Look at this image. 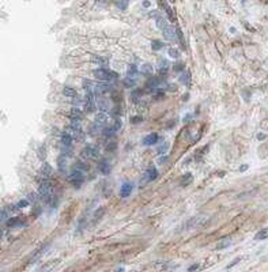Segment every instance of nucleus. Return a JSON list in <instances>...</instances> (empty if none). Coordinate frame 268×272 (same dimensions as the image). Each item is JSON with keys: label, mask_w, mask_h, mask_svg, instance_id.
Segmentation results:
<instances>
[{"label": "nucleus", "mask_w": 268, "mask_h": 272, "mask_svg": "<svg viewBox=\"0 0 268 272\" xmlns=\"http://www.w3.org/2000/svg\"><path fill=\"white\" fill-rule=\"evenodd\" d=\"M192 178H193V177H192V173H185L182 177H181V185H182V187H187L190 181H192Z\"/></svg>", "instance_id": "21"}, {"label": "nucleus", "mask_w": 268, "mask_h": 272, "mask_svg": "<svg viewBox=\"0 0 268 272\" xmlns=\"http://www.w3.org/2000/svg\"><path fill=\"white\" fill-rule=\"evenodd\" d=\"M166 150H167V143L165 141V143H162V144L158 147V154L159 155H162V154H165L166 152Z\"/></svg>", "instance_id": "36"}, {"label": "nucleus", "mask_w": 268, "mask_h": 272, "mask_svg": "<svg viewBox=\"0 0 268 272\" xmlns=\"http://www.w3.org/2000/svg\"><path fill=\"white\" fill-rule=\"evenodd\" d=\"M91 60L95 61L97 64H101V65L108 63V60H106V59H103V57H99V56H95V55H93V56H91Z\"/></svg>", "instance_id": "30"}, {"label": "nucleus", "mask_w": 268, "mask_h": 272, "mask_svg": "<svg viewBox=\"0 0 268 272\" xmlns=\"http://www.w3.org/2000/svg\"><path fill=\"white\" fill-rule=\"evenodd\" d=\"M83 154H85L86 156H88V158L95 159V158H98V155H99V150H98V147H97V146L88 144V146H86V149H85V151H83Z\"/></svg>", "instance_id": "4"}, {"label": "nucleus", "mask_w": 268, "mask_h": 272, "mask_svg": "<svg viewBox=\"0 0 268 272\" xmlns=\"http://www.w3.org/2000/svg\"><path fill=\"white\" fill-rule=\"evenodd\" d=\"M132 189H134V184L132 182H124L123 185H121V189H120V196L123 199L128 197L131 193H132Z\"/></svg>", "instance_id": "6"}, {"label": "nucleus", "mask_w": 268, "mask_h": 272, "mask_svg": "<svg viewBox=\"0 0 268 272\" xmlns=\"http://www.w3.org/2000/svg\"><path fill=\"white\" fill-rule=\"evenodd\" d=\"M99 124L98 123H94V124H90V127H88V135L90 136H97L99 133Z\"/></svg>", "instance_id": "15"}, {"label": "nucleus", "mask_w": 268, "mask_h": 272, "mask_svg": "<svg viewBox=\"0 0 268 272\" xmlns=\"http://www.w3.org/2000/svg\"><path fill=\"white\" fill-rule=\"evenodd\" d=\"M230 244H231V240H230V238H223V240L221 241L218 245H216V249H218V250H221V249H223V248H227Z\"/></svg>", "instance_id": "23"}, {"label": "nucleus", "mask_w": 268, "mask_h": 272, "mask_svg": "<svg viewBox=\"0 0 268 272\" xmlns=\"http://www.w3.org/2000/svg\"><path fill=\"white\" fill-rule=\"evenodd\" d=\"M75 169L78 170H82V172H87L88 169H90V166H88L86 162H82V161H78V162L75 163Z\"/></svg>", "instance_id": "22"}, {"label": "nucleus", "mask_w": 268, "mask_h": 272, "mask_svg": "<svg viewBox=\"0 0 268 272\" xmlns=\"http://www.w3.org/2000/svg\"><path fill=\"white\" fill-rule=\"evenodd\" d=\"M106 212V208L105 207H99L98 210H95L94 214H93V223H97L99 219H101V216L103 215Z\"/></svg>", "instance_id": "12"}, {"label": "nucleus", "mask_w": 268, "mask_h": 272, "mask_svg": "<svg viewBox=\"0 0 268 272\" xmlns=\"http://www.w3.org/2000/svg\"><path fill=\"white\" fill-rule=\"evenodd\" d=\"M201 220V216H193V218H190V219L187 220V223H185V229L187 230H190V229H195V227L199 225V222Z\"/></svg>", "instance_id": "9"}, {"label": "nucleus", "mask_w": 268, "mask_h": 272, "mask_svg": "<svg viewBox=\"0 0 268 272\" xmlns=\"http://www.w3.org/2000/svg\"><path fill=\"white\" fill-rule=\"evenodd\" d=\"M70 180L75 184V187L79 188V185H80L82 182H83V180H85V177H83V172H82V170H78V169H74L72 172H71V174H70Z\"/></svg>", "instance_id": "3"}, {"label": "nucleus", "mask_w": 268, "mask_h": 272, "mask_svg": "<svg viewBox=\"0 0 268 272\" xmlns=\"http://www.w3.org/2000/svg\"><path fill=\"white\" fill-rule=\"evenodd\" d=\"M63 94H64L65 97H70V98H75V97H78L76 91H75V90H74L72 87H64Z\"/></svg>", "instance_id": "20"}, {"label": "nucleus", "mask_w": 268, "mask_h": 272, "mask_svg": "<svg viewBox=\"0 0 268 272\" xmlns=\"http://www.w3.org/2000/svg\"><path fill=\"white\" fill-rule=\"evenodd\" d=\"M70 114H71V117H75V118H80V116H82V110L79 109L78 106H74V108L71 109Z\"/></svg>", "instance_id": "27"}, {"label": "nucleus", "mask_w": 268, "mask_h": 272, "mask_svg": "<svg viewBox=\"0 0 268 272\" xmlns=\"http://www.w3.org/2000/svg\"><path fill=\"white\" fill-rule=\"evenodd\" d=\"M38 197H40V196H37V194H35L34 192H30V193L27 194V200H29V202H32V203H34Z\"/></svg>", "instance_id": "41"}, {"label": "nucleus", "mask_w": 268, "mask_h": 272, "mask_svg": "<svg viewBox=\"0 0 268 272\" xmlns=\"http://www.w3.org/2000/svg\"><path fill=\"white\" fill-rule=\"evenodd\" d=\"M94 76L102 82H109L112 79H117L119 74L117 72H112V71L106 70V68H98V70L94 71Z\"/></svg>", "instance_id": "1"}, {"label": "nucleus", "mask_w": 268, "mask_h": 272, "mask_svg": "<svg viewBox=\"0 0 268 272\" xmlns=\"http://www.w3.org/2000/svg\"><path fill=\"white\" fill-rule=\"evenodd\" d=\"M98 169H99V172H101L102 174H109L112 167H110V163L108 162L106 159H102V161L98 163Z\"/></svg>", "instance_id": "10"}, {"label": "nucleus", "mask_w": 268, "mask_h": 272, "mask_svg": "<svg viewBox=\"0 0 268 272\" xmlns=\"http://www.w3.org/2000/svg\"><path fill=\"white\" fill-rule=\"evenodd\" d=\"M59 169H60V172H65V159H64V156L59 159Z\"/></svg>", "instance_id": "38"}, {"label": "nucleus", "mask_w": 268, "mask_h": 272, "mask_svg": "<svg viewBox=\"0 0 268 272\" xmlns=\"http://www.w3.org/2000/svg\"><path fill=\"white\" fill-rule=\"evenodd\" d=\"M135 85V78L132 76H127L125 80H124V86H127V87H132Z\"/></svg>", "instance_id": "32"}, {"label": "nucleus", "mask_w": 268, "mask_h": 272, "mask_svg": "<svg viewBox=\"0 0 268 272\" xmlns=\"http://www.w3.org/2000/svg\"><path fill=\"white\" fill-rule=\"evenodd\" d=\"M169 55L172 59H178V56H180V52L176 49V48H170L169 49Z\"/></svg>", "instance_id": "33"}, {"label": "nucleus", "mask_w": 268, "mask_h": 272, "mask_svg": "<svg viewBox=\"0 0 268 272\" xmlns=\"http://www.w3.org/2000/svg\"><path fill=\"white\" fill-rule=\"evenodd\" d=\"M113 127L116 128V131H119V129H120V127H121V121H120V118H119V117L116 118V123H114V125H113Z\"/></svg>", "instance_id": "45"}, {"label": "nucleus", "mask_w": 268, "mask_h": 272, "mask_svg": "<svg viewBox=\"0 0 268 272\" xmlns=\"http://www.w3.org/2000/svg\"><path fill=\"white\" fill-rule=\"evenodd\" d=\"M159 83H161V78H151L150 80H147V83H146V87H148V88H157V87H159Z\"/></svg>", "instance_id": "17"}, {"label": "nucleus", "mask_w": 268, "mask_h": 272, "mask_svg": "<svg viewBox=\"0 0 268 272\" xmlns=\"http://www.w3.org/2000/svg\"><path fill=\"white\" fill-rule=\"evenodd\" d=\"M198 268H199V265L198 264H193V265H190L189 268H188V271H196Z\"/></svg>", "instance_id": "48"}, {"label": "nucleus", "mask_w": 268, "mask_h": 272, "mask_svg": "<svg viewBox=\"0 0 268 272\" xmlns=\"http://www.w3.org/2000/svg\"><path fill=\"white\" fill-rule=\"evenodd\" d=\"M167 25H169V23L166 22V19L163 17H158V18H157V26H158L161 30H162V29H165Z\"/></svg>", "instance_id": "28"}, {"label": "nucleus", "mask_w": 268, "mask_h": 272, "mask_svg": "<svg viewBox=\"0 0 268 272\" xmlns=\"http://www.w3.org/2000/svg\"><path fill=\"white\" fill-rule=\"evenodd\" d=\"M165 46V44L162 42V41H159V39H154L151 42V48H152V50H161Z\"/></svg>", "instance_id": "24"}, {"label": "nucleus", "mask_w": 268, "mask_h": 272, "mask_svg": "<svg viewBox=\"0 0 268 272\" xmlns=\"http://www.w3.org/2000/svg\"><path fill=\"white\" fill-rule=\"evenodd\" d=\"M116 147H117L116 141H110V143H108V146H106V150H108V151H113V150H116Z\"/></svg>", "instance_id": "42"}, {"label": "nucleus", "mask_w": 268, "mask_h": 272, "mask_svg": "<svg viewBox=\"0 0 268 272\" xmlns=\"http://www.w3.org/2000/svg\"><path fill=\"white\" fill-rule=\"evenodd\" d=\"M61 144L64 147H70L72 144V135H70L68 132H63L61 133Z\"/></svg>", "instance_id": "11"}, {"label": "nucleus", "mask_w": 268, "mask_h": 272, "mask_svg": "<svg viewBox=\"0 0 268 272\" xmlns=\"http://www.w3.org/2000/svg\"><path fill=\"white\" fill-rule=\"evenodd\" d=\"M95 108H97V105H95V94H93V93H87L85 97V109L87 113H93L95 110Z\"/></svg>", "instance_id": "2"}, {"label": "nucleus", "mask_w": 268, "mask_h": 272, "mask_svg": "<svg viewBox=\"0 0 268 272\" xmlns=\"http://www.w3.org/2000/svg\"><path fill=\"white\" fill-rule=\"evenodd\" d=\"M140 71H142V74H144V75H151L152 74V65L151 64H143Z\"/></svg>", "instance_id": "26"}, {"label": "nucleus", "mask_w": 268, "mask_h": 272, "mask_svg": "<svg viewBox=\"0 0 268 272\" xmlns=\"http://www.w3.org/2000/svg\"><path fill=\"white\" fill-rule=\"evenodd\" d=\"M38 156H40V159H45V156H46V154H45V146H41L38 149Z\"/></svg>", "instance_id": "39"}, {"label": "nucleus", "mask_w": 268, "mask_h": 272, "mask_svg": "<svg viewBox=\"0 0 268 272\" xmlns=\"http://www.w3.org/2000/svg\"><path fill=\"white\" fill-rule=\"evenodd\" d=\"M157 141H158V135L157 133H150V135H147V136L143 138L142 143H143L144 146H152V144H155Z\"/></svg>", "instance_id": "8"}, {"label": "nucleus", "mask_w": 268, "mask_h": 272, "mask_svg": "<svg viewBox=\"0 0 268 272\" xmlns=\"http://www.w3.org/2000/svg\"><path fill=\"white\" fill-rule=\"evenodd\" d=\"M114 133H116V128L114 127H108L103 129V136L105 138H112Z\"/></svg>", "instance_id": "25"}, {"label": "nucleus", "mask_w": 268, "mask_h": 272, "mask_svg": "<svg viewBox=\"0 0 268 272\" xmlns=\"http://www.w3.org/2000/svg\"><path fill=\"white\" fill-rule=\"evenodd\" d=\"M143 7H150V1H143Z\"/></svg>", "instance_id": "50"}, {"label": "nucleus", "mask_w": 268, "mask_h": 272, "mask_svg": "<svg viewBox=\"0 0 268 272\" xmlns=\"http://www.w3.org/2000/svg\"><path fill=\"white\" fill-rule=\"evenodd\" d=\"M157 176H158V172H157V169L154 166H150L144 172V174H143V181H144V182H150V181L155 180Z\"/></svg>", "instance_id": "5"}, {"label": "nucleus", "mask_w": 268, "mask_h": 272, "mask_svg": "<svg viewBox=\"0 0 268 272\" xmlns=\"http://www.w3.org/2000/svg\"><path fill=\"white\" fill-rule=\"evenodd\" d=\"M267 235H268V230L267 229H263V230H260V231L256 234V237H254V238H256V240H264Z\"/></svg>", "instance_id": "31"}, {"label": "nucleus", "mask_w": 268, "mask_h": 272, "mask_svg": "<svg viewBox=\"0 0 268 272\" xmlns=\"http://www.w3.org/2000/svg\"><path fill=\"white\" fill-rule=\"evenodd\" d=\"M162 6H163V8H165L166 14L169 15V18H170V19H172V22H174V21H176V17H174V12H173V10H172V8L169 7V4L166 3L165 0H163V1H162Z\"/></svg>", "instance_id": "18"}, {"label": "nucleus", "mask_w": 268, "mask_h": 272, "mask_svg": "<svg viewBox=\"0 0 268 272\" xmlns=\"http://www.w3.org/2000/svg\"><path fill=\"white\" fill-rule=\"evenodd\" d=\"M140 121H142V116H138V117H132L131 123H132V124H136V123H140Z\"/></svg>", "instance_id": "46"}, {"label": "nucleus", "mask_w": 268, "mask_h": 272, "mask_svg": "<svg viewBox=\"0 0 268 272\" xmlns=\"http://www.w3.org/2000/svg\"><path fill=\"white\" fill-rule=\"evenodd\" d=\"M6 220H8V210L6 207H3L1 208V222L4 223Z\"/></svg>", "instance_id": "34"}, {"label": "nucleus", "mask_w": 268, "mask_h": 272, "mask_svg": "<svg viewBox=\"0 0 268 272\" xmlns=\"http://www.w3.org/2000/svg\"><path fill=\"white\" fill-rule=\"evenodd\" d=\"M177 35H178V38H180L181 44H182V48H185V41H184V37H182V32H181L180 29L177 30Z\"/></svg>", "instance_id": "44"}, {"label": "nucleus", "mask_w": 268, "mask_h": 272, "mask_svg": "<svg viewBox=\"0 0 268 272\" xmlns=\"http://www.w3.org/2000/svg\"><path fill=\"white\" fill-rule=\"evenodd\" d=\"M117 7H120L121 10H124V8H127L128 6V0H117Z\"/></svg>", "instance_id": "37"}, {"label": "nucleus", "mask_w": 268, "mask_h": 272, "mask_svg": "<svg viewBox=\"0 0 268 272\" xmlns=\"http://www.w3.org/2000/svg\"><path fill=\"white\" fill-rule=\"evenodd\" d=\"M25 223L21 218H11V219L7 220V226L8 227H14V226H23Z\"/></svg>", "instance_id": "16"}, {"label": "nucleus", "mask_w": 268, "mask_h": 272, "mask_svg": "<svg viewBox=\"0 0 268 272\" xmlns=\"http://www.w3.org/2000/svg\"><path fill=\"white\" fill-rule=\"evenodd\" d=\"M52 173H53V170H52V167H50L49 163H44L42 167H41V176L49 178V177L52 176Z\"/></svg>", "instance_id": "13"}, {"label": "nucleus", "mask_w": 268, "mask_h": 272, "mask_svg": "<svg viewBox=\"0 0 268 272\" xmlns=\"http://www.w3.org/2000/svg\"><path fill=\"white\" fill-rule=\"evenodd\" d=\"M29 200H19V202L17 203V207L18 208H25V207H27L29 205Z\"/></svg>", "instance_id": "40"}, {"label": "nucleus", "mask_w": 268, "mask_h": 272, "mask_svg": "<svg viewBox=\"0 0 268 272\" xmlns=\"http://www.w3.org/2000/svg\"><path fill=\"white\" fill-rule=\"evenodd\" d=\"M189 79H190V76H189V72H185V74H184L182 76H181V78H180V80L182 82V83H188V82H189Z\"/></svg>", "instance_id": "43"}, {"label": "nucleus", "mask_w": 268, "mask_h": 272, "mask_svg": "<svg viewBox=\"0 0 268 272\" xmlns=\"http://www.w3.org/2000/svg\"><path fill=\"white\" fill-rule=\"evenodd\" d=\"M180 70H181V71L184 70V64H182V63H181V64H180V63H177L176 65H174V71H180Z\"/></svg>", "instance_id": "47"}, {"label": "nucleus", "mask_w": 268, "mask_h": 272, "mask_svg": "<svg viewBox=\"0 0 268 272\" xmlns=\"http://www.w3.org/2000/svg\"><path fill=\"white\" fill-rule=\"evenodd\" d=\"M238 261H240V258H236V260H233V263H231V264H230L229 267H227V268H231V267H233L234 264H237V263H238Z\"/></svg>", "instance_id": "49"}, {"label": "nucleus", "mask_w": 268, "mask_h": 272, "mask_svg": "<svg viewBox=\"0 0 268 272\" xmlns=\"http://www.w3.org/2000/svg\"><path fill=\"white\" fill-rule=\"evenodd\" d=\"M110 87H112V86L109 85V83H108V82H103V83H99V85H97V91L98 93H101V94H102V93H106V91H109L110 90Z\"/></svg>", "instance_id": "19"}, {"label": "nucleus", "mask_w": 268, "mask_h": 272, "mask_svg": "<svg viewBox=\"0 0 268 272\" xmlns=\"http://www.w3.org/2000/svg\"><path fill=\"white\" fill-rule=\"evenodd\" d=\"M177 30H174L173 26L167 25L165 29H162V33H163V37H165L166 39H174V37H176L177 34Z\"/></svg>", "instance_id": "7"}, {"label": "nucleus", "mask_w": 268, "mask_h": 272, "mask_svg": "<svg viewBox=\"0 0 268 272\" xmlns=\"http://www.w3.org/2000/svg\"><path fill=\"white\" fill-rule=\"evenodd\" d=\"M142 95H143V91H142V90H135V91H132V94H131V98H132L134 102H136V101H139V99L142 98Z\"/></svg>", "instance_id": "29"}, {"label": "nucleus", "mask_w": 268, "mask_h": 272, "mask_svg": "<svg viewBox=\"0 0 268 272\" xmlns=\"http://www.w3.org/2000/svg\"><path fill=\"white\" fill-rule=\"evenodd\" d=\"M98 108L102 112H105V110H108V102L106 101H103V99H99V102H98Z\"/></svg>", "instance_id": "35"}, {"label": "nucleus", "mask_w": 268, "mask_h": 272, "mask_svg": "<svg viewBox=\"0 0 268 272\" xmlns=\"http://www.w3.org/2000/svg\"><path fill=\"white\" fill-rule=\"evenodd\" d=\"M106 121H108V114L105 113V112H99V113H97V116H95V123H98L99 125H103V124H106Z\"/></svg>", "instance_id": "14"}]
</instances>
